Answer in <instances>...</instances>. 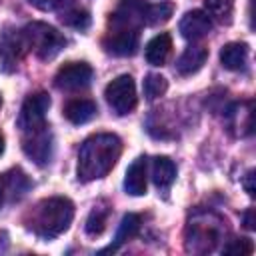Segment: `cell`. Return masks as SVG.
Here are the masks:
<instances>
[{
  "label": "cell",
  "instance_id": "8",
  "mask_svg": "<svg viewBox=\"0 0 256 256\" xmlns=\"http://www.w3.org/2000/svg\"><path fill=\"white\" fill-rule=\"evenodd\" d=\"M92 66L86 64V62H68L64 64L56 76H54V84L60 88V90H66V92H74V90H82L90 84L92 80Z\"/></svg>",
  "mask_w": 256,
  "mask_h": 256
},
{
  "label": "cell",
  "instance_id": "29",
  "mask_svg": "<svg viewBox=\"0 0 256 256\" xmlns=\"http://www.w3.org/2000/svg\"><path fill=\"white\" fill-rule=\"evenodd\" d=\"M0 104H2V98H0Z\"/></svg>",
  "mask_w": 256,
  "mask_h": 256
},
{
  "label": "cell",
  "instance_id": "9",
  "mask_svg": "<svg viewBox=\"0 0 256 256\" xmlns=\"http://www.w3.org/2000/svg\"><path fill=\"white\" fill-rule=\"evenodd\" d=\"M22 148L26 152L28 158H32L36 164L44 166L46 162H50L52 158V136L48 126L34 130V132H26L22 138Z\"/></svg>",
  "mask_w": 256,
  "mask_h": 256
},
{
  "label": "cell",
  "instance_id": "25",
  "mask_svg": "<svg viewBox=\"0 0 256 256\" xmlns=\"http://www.w3.org/2000/svg\"><path fill=\"white\" fill-rule=\"evenodd\" d=\"M244 188H246V192L250 194V196H254V170H250L248 174H246V178H244Z\"/></svg>",
  "mask_w": 256,
  "mask_h": 256
},
{
  "label": "cell",
  "instance_id": "11",
  "mask_svg": "<svg viewBox=\"0 0 256 256\" xmlns=\"http://www.w3.org/2000/svg\"><path fill=\"white\" fill-rule=\"evenodd\" d=\"M206 58H208V48H206V46H202V44L188 46V48L180 54V58H178V62H176V70H178V74H182V76H190V74L198 72V70L204 66Z\"/></svg>",
  "mask_w": 256,
  "mask_h": 256
},
{
  "label": "cell",
  "instance_id": "20",
  "mask_svg": "<svg viewBox=\"0 0 256 256\" xmlns=\"http://www.w3.org/2000/svg\"><path fill=\"white\" fill-rule=\"evenodd\" d=\"M106 220H108V208L96 206V208L90 212L88 220H86V232H88L90 236L102 234L104 228H106Z\"/></svg>",
  "mask_w": 256,
  "mask_h": 256
},
{
  "label": "cell",
  "instance_id": "2",
  "mask_svg": "<svg viewBox=\"0 0 256 256\" xmlns=\"http://www.w3.org/2000/svg\"><path fill=\"white\" fill-rule=\"evenodd\" d=\"M74 218V204L68 198L54 196L38 202L28 218V228L42 240H52L68 230Z\"/></svg>",
  "mask_w": 256,
  "mask_h": 256
},
{
  "label": "cell",
  "instance_id": "3",
  "mask_svg": "<svg viewBox=\"0 0 256 256\" xmlns=\"http://www.w3.org/2000/svg\"><path fill=\"white\" fill-rule=\"evenodd\" d=\"M24 46L30 48L38 58L42 60H52L64 46L66 38L52 26L44 22H32L22 30Z\"/></svg>",
  "mask_w": 256,
  "mask_h": 256
},
{
  "label": "cell",
  "instance_id": "7",
  "mask_svg": "<svg viewBox=\"0 0 256 256\" xmlns=\"http://www.w3.org/2000/svg\"><path fill=\"white\" fill-rule=\"evenodd\" d=\"M48 108H50V96L48 94H44V92L30 94L22 104V110H20V116H18V128L24 134L46 128Z\"/></svg>",
  "mask_w": 256,
  "mask_h": 256
},
{
  "label": "cell",
  "instance_id": "17",
  "mask_svg": "<svg viewBox=\"0 0 256 256\" xmlns=\"http://www.w3.org/2000/svg\"><path fill=\"white\" fill-rule=\"evenodd\" d=\"M140 216L138 214H126L124 218H122V222H120V228H118V232H116V238H114V244H110L108 248H104L102 252H114V250H118L124 242H128V240H132L136 234H138V230H140Z\"/></svg>",
  "mask_w": 256,
  "mask_h": 256
},
{
  "label": "cell",
  "instance_id": "18",
  "mask_svg": "<svg viewBox=\"0 0 256 256\" xmlns=\"http://www.w3.org/2000/svg\"><path fill=\"white\" fill-rule=\"evenodd\" d=\"M140 16H142V22L150 24V26H156V24H162L166 22L170 16H172V6L170 4H150L146 8L140 10Z\"/></svg>",
  "mask_w": 256,
  "mask_h": 256
},
{
  "label": "cell",
  "instance_id": "27",
  "mask_svg": "<svg viewBox=\"0 0 256 256\" xmlns=\"http://www.w3.org/2000/svg\"><path fill=\"white\" fill-rule=\"evenodd\" d=\"M2 152H4V138L0 136V154H2Z\"/></svg>",
  "mask_w": 256,
  "mask_h": 256
},
{
  "label": "cell",
  "instance_id": "23",
  "mask_svg": "<svg viewBox=\"0 0 256 256\" xmlns=\"http://www.w3.org/2000/svg\"><path fill=\"white\" fill-rule=\"evenodd\" d=\"M254 246L248 238H238V240H232L230 244L224 246V252L226 254H240V256H246V254H252Z\"/></svg>",
  "mask_w": 256,
  "mask_h": 256
},
{
  "label": "cell",
  "instance_id": "12",
  "mask_svg": "<svg viewBox=\"0 0 256 256\" xmlns=\"http://www.w3.org/2000/svg\"><path fill=\"white\" fill-rule=\"evenodd\" d=\"M124 188L128 194L132 196H142L146 194V158L140 156L136 158L128 170H126V178H124Z\"/></svg>",
  "mask_w": 256,
  "mask_h": 256
},
{
  "label": "cell",
  "instance_id": "4",
  "mask_svg": "<svg viewBox=\"0 0 256 256\" xmlns=\"http://www.w3.org/2000/svg\"><path fill=\"white\" fill-rule=\"evenodd\" d=\"M222 224L214 214H198L188 226V250L210 252L220 240Z\"/></svg>",
  "mask_w": 256,
  "mask_h": 256
},
{
  "label": "cell",
  "instance_id": "16",
  "mask_svg": "<svg viewBox=\"0 0 256 256\" xmlns=\"http://www.w3.org/2000/svg\"><path fill=\"white\" fill-rule=\"evenodd\" d=\"M176 178V166L166 156H156L152 160V180L160 190H166Z\"/></svg>",
  "mask_w": 256,
  "mask_h": 256
},
{
  "label": "cell",
  "instance_id": "26",
  "mask_svg": "<svg viewBox=\"0 0 256 256\" xmlns=\"http://www.w3.org/2000/svg\"><path fill=\"white\" fill-rule=\"evenodd\" d=\"M252 216H254V210L250 208V210L244 214V222H246V228H250V230H254V218H252Z\"/></svg>",
  "mask_w": 256,
  "mask_h": 256
},
{
  "label": "cell",
  "instance_id": "24",
  "mask_svg": "<svg viewBox=\"0 0 256 256\" xmlns=\"http://www.w3.org/2000/svg\"><path fill=\"white\" fill-rule=\"evenodd\" d=\"M60 2H62V0H30V4H32V6H36L38 10H44V12L54 10Z\"/></svg>",
  "mask_w": 256,
  "mask_h": 256
},
{
  "label": "cell",
  "instance_id": "1",
  "mask_svg": "<svg viewBox=\"0 0 256 256\" xmlns=\"http://www.w3.org/2000/svg\"><path fill=\"white\" fill-rule=\"evenodd\" d=\"M122 152V140L116 134H94L86 138L78 152V178L92 182L104 178Z\"/></svg>",
  "mask_w": 256,
  "mask_h": 256
},
{
  "label": "cell",
  "instance_id": "22",
  "mask_svg": "<svg viewBox=\"0 0 256 256\" xmlns=\"http://www.w3.org/2000/svg\"><path fill=\"white\" fill-rule=\"evenodd\" d=\"M62 22L76 30H86L90 26V14L86 10H70L62 16Z\"/></svg>",
  "mask_w": 256,
  "mask_h": 256
},
{
  "label": "cell",
  "instance_id": "15",
  "mask_svg": "<svg viewBox=\"0 0 256 256\" xmlns=\"http://www.w3.org/2000/svg\"><path fill=\"white\" fill-rule=\"evenodd\" d=\"M248 60V46L244 42H230L220 50V62L228 70H242Z\"/></svg>",
  "mask_w": 256,
  "mask_h": 256
},
{
  "label": "cell",
  "instance_id": "19",
  "mask_svg": "<svg viewBox=\"0 0 256 256\" xmlns=\"http://www.w3.org/2000/svg\"><path fill=\"white\" fill-rule=\"evenodd\" d=\"M168 90V82L164 76L160 74H148L144 78V96L146 100H156L160 96H164Z\"/></svg>",
  "mask_w": 256,
  "mask_h": 256
},
{
  "label": "cell",
  "instance_id": "13",
  "mask_svg": "<svg viewBox=\"0 0 256 256\" xmlns=\"http://www.w3.org/2000/svg\"><path fill=\"white\" fill-rule=\"evenodd\" d=\"M96 112H98L96 102H92L88 98H74L64 106V116L72 124H86L88 120H92L96 116Z\"/></svg>",
  "mask_w": 256,
  "mask_h": 256
},
{
  "label": "cell",
  "instance_id": "21",
  "mask_svg": "<svg viewBox=\"0 0 256 256\" xmlns=\"http://www.w3.org/2000/svg\"><path fill=\"white\" fill-rule=\"evenodd\" d=\"M208 14L214 16L220 22H230L232 16V8H234V0H204Z\"/></svg>",
  "mask_w": 256,
  "mask_h": 256
},
{
  "label": "cell",
  "instance_id": "28",
  "mask_svg": "<svg viewBox=\"0 0 256 256\" xmlns=\"http://www.w3.org/2000/svg\"><path fill=\"white\" fill-rule=\"evenodd\" d=\"M2 198H4V188H2V182H0V204H2Z\"/></svg>",
  "mask_w": 256,
  "mask_h": 256
},
{
  "label": "cell",
  "instance_id": "5",
  "mask_svg": "<svg viewBox=\"0 0 256 256\" xmlns=\"http://www.w3.org/2000/svg\"><path fill=\"white\" fill-rule=\"evenodd\" d=\"M106 102L110 104V108L124 116V114H130L136 104H138V96H136V84L132 80L130 74H122L118 78H114L108 86H106Z\"/></svg>",
  "mask_w": 256,
  "mask_h": 256
},
{
  "label": "cell",
  "instance_id": "6",
  "mask_svg": "<svg viewBox=\"0 0 256 256\" xmlns=\"http://www.w3.org/2000/svg\"><path fill=\"white\" fill-rule=\"evenodd\" d=\"M132 18H114V22L118 24V28L114 32H108V36L104 38V50L108 54L114 56H132L138 48V30L128 26Z\"/></svg>",
  "mask_w": 256,
  "mask_h": 256
},
{
  "label": "cell",
  "instance_id": "10",
  "mask_svg": "<svg viewBox=\"0 0 256 256\" xmlns=\"http://www.w3.org/2000/svg\"><path fill=\"white\" fill-rule=\"evenodd\" d=\"M210 30H212V20L202 10H192V12L184 14V18L180 20V34L186 40H192V42L194 40H200Z\"/></svg>",
  "mask_w": 256,
  "mask_h": 256
},
{
  "label": "cell",
  "instance_id": "14",
  "mask_svg": "<svg viewBox=\"0 0 256 256\" xmlns=\"http://www.w3.org/2000/svg\"><path fill=\"white\" fill-rule=\"evenodd\" d=\"M170 50H172V38H170L166 32L154 36V38L146 44V60H148V64H152V66H162V64L168 60Z\"/></svg>",
  "mask_w": 256,
  "mask_h": 256
}]
</instances>
